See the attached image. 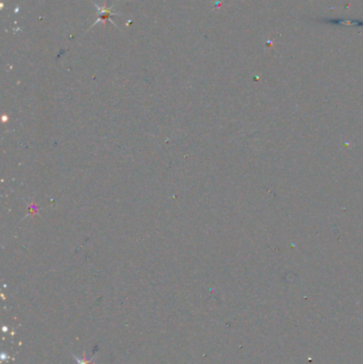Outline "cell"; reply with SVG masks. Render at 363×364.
Segmentation results:
<instances>
[{"instance_id": "6da1fadb", "label": "cell", "mask_w": 363, "mask_h": 364, "mask_svg": "<svg viewBox=\"0 0 363 364\" xmlns=\"http://www.w3.org/2000/svg\"><path fill=\"white\" fill-rule=\"evenodd\" d=\"M95 4V7H96L97 8V12H98V19H97V21H94L93 22V25H92V27L91 28H93L95 25H96V23H98L99 21H103V22H106L107 21H110L111 22H112V25H114V26H116L115 25V23L114 22H113L112 21H111V19H112V17L113 16H117V15H120V13H117V12H113L112 11V9H108V8H106V7H98V5L96 4V3H94Z\"/></svg>"}, {"instance_id": "7a4b0ae2", "label": "cell", "mask_w": 363, "mask_h": 364, "mask_svg": "<svg viewBox=\"0 0 363 364\" xmlns=\"http://www.w3.org/2000/svg\"><path fill=\"white\" fill-rule=\"evenodd\" d=\"M75 360L77 362V364H95L94 363V359L92 360H85V359H79V358L77 357H74Z\"/></svg>"}]
</instances>
